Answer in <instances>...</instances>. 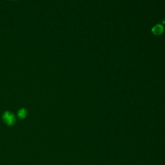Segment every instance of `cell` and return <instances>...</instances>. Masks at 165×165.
I'll list each match as a JSON object with an SVG mask.
<instances>
[{
    "mask_svg": "<svg viewBox=\"0 0 165 165\" xmlns=\"http://www.w3.org/2000/svg\"><path fill=\"white\" fill-rule=\"evenodd\" d=\"M27 115V112L25 108L20 109L17 112V116L20 119H24Z\"/></svg>",
    "mask_w": 165,
    "mask_h": 165,
    "instance_id": "obj_2",
    "label": "cell"
},
{
    "mask_svg": "<svg viewBox=\"0 0 165 165\" xmlns=\"http://www.w3.org/2000/svg\"><path fill=\"white\" fill-rule=\"evenodd\" d=\"M3 120L4 121V122L8 124L9 126L13 125V124L16 122V118L15 116L10 112H5L3 113Z\"/></svg>",
    "mask_w": 165,
    "mask_h": 165,
    "instance_id": "obj_1",
    "label": "cell"
}]
</instances>
